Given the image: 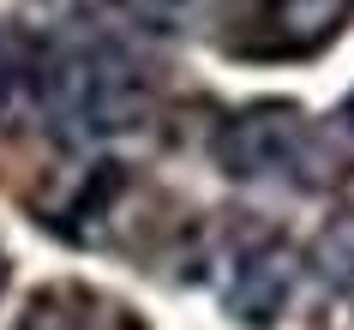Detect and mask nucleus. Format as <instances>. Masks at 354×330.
<instances>
[{
  "label": "nucleus",
  "instance_id": "nucleus-4",
  "mask_svg": "<svg viewBox=\"0 0 354 330\" xmlns=\"http://www.w3.org/2000/svg\"><path fill=\"white\" fill-rule=\"evenodd\" d=\"M300 271H306V258H300L288 240H277V235L246 240L241 253L228 258V276H223L228 318L246 324V330H270L282 312H288V300H295Z\"/></svg>",
  "mask_w": 354,
  "mask_h": 330
},
{
  "label": "nucleus",
  "instance_id": "nucleus-8",
  "mask_svg": "<svg viewBox=\"0 0 354 330\" xmlns=\"http://www.w3.org/2000/svg\"><path fill=\"white\" fill-rule=\"evenodd\" d=\"M342 127L354 132V96H348V102H342Z\"/></svg>",
  "mask_w": 354,
  "mask_h": 330
},
{
  "label": "nucleus",
  "instance_id": "nucleus-9",
  "mask_svg": "<svg viewBox=\"0 0 354 330\" xmlns=\"http://www.w3.org/2000/svg\"><path fill=\"white\" fill-rule=\"evenodd\" d=\"M0 288H6V253H0Z\"/></svg>",
  "mask_w": 354,
  "mask_h": 330
},
{
  "label": "nucleus",
  "instance_id": "nucleus-1",
  "mask_svg": "<svg viewBox=\"0 0 354 330\" xmlns=\"http://www.w3.org/2000/svg\"><path fill=\"white\" fill-rule=\"evenodd\" d=\"M37 109L42 120L73 138V145H96V138H120V132L145 127L156 109V84L120 42H66L37 55Z\"/></svg>",
  "mask_w": 354,
  "mask_h": 330
},
{
  "label": "nucleus",
  "instance_id": "nucleus-5",
  "mask_svg": "<svg viewBox=\"0 0 354 330\" xmlns=\"http://www.w3.org/2000/svg\"><path fill=\"white\" fill-rule=\"evenodd\" d=\"M313 271L330 288H354V217H330L313 240Z\"/></svg>",
  "mask_w": 354,
  "mask_h": 330
},
{
  "label": "nucleus",
  "instance_id": "nucleus-2",
  "mask_svg": "<svg viewBox=\"0 0 354 330\" xmlns=\"http://www.w3.org/2000/svg\"><path fill=\"white\" fill-rule=\"evenodd\" d=\"M216 168L228 181H288V186H324L330 156L324 138L295 102H246L216 132Z\"/></svg>",
  "mask_w": 354,
  "mask_h": 330
},
{
  "label": "nucleus",
  "instance_id": "nucleus-3",
  "mask_svg": "<svg viewBox=\"0 0 354 330\" xmlns=\"http://www.w3.org/2000/svg\"><path fill=\"white\" fill-rule=\"evenodd\" d=\"M348 19L354 0H252L241 19V37L228 48H241L252 60H306L318 48H330Z\"/></svg>",
  "mask_w": 354,
  "mask_h": 330
},
{
  "label": "nucleus",
  "instance_id": "nucleus-7",
  "mask_svg": "<svg viewBox=\"0 0 354 330\" xmlns=\"http://www.w3.org/2000/svg\"><path fill=\"white\" fill-rule=\"evenodd\" d=\"M30 78H37V48H30L19 30H0V109H6L12 91L30 84Z\"/></svg>",
  "mask_w": 354,
  "mask_h": 330
},
{
  "label": "nucleus",
  "instance_id": "nucleus-6",
  "mask_svg": "<svg viewBox=\"0 0 354 330\" xmlns=\"http://www.w3.org/2000/svg\"><path fill=\"white\" fill-rule=\"evenodd\" d=\"M84 300L66 288H48L30 300V312H24V324L19 330H91V312H78Z\"/></svg>",
  "mask_w": 354,
  "mask_h": 330
}]
</instances>
